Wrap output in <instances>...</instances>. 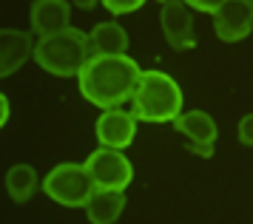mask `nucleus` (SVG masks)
<instances>
[{
  "mask_svg": "<svg viewBox=\"0 0 253 224\" xmlns=\"http://www.w3.org/2000/svg\"><path fill=\"white\" fill-rule=\"evenodd\" d=\"M94 190L97 187L85 165H74V162H63L57 168H51L43 179V193L63 207H85Z\"/></svg>",
  "mask_w": 253,
  "mask_h": 224,
  "instance_id": "4",
  "label": "nucleus"
},
{
  "mask_svg": "<svg viewBox=\"0 0 253 224\" xmlns=\"http://www.w3.org/2000/svg\"><path fill=\"white\" fill-rule=\"evenodd\" d=\"M35 40L29 32L20 29H3L0 32V77H12L20 71L29 57H35Z\"/></svg>",
  "mask_w": 253,
  "mask_h": 224,
  "instance_id": "10",
  "label": "nucleus"
},
{
  "mask_svg": "<svg viewBox=\"0 0 253 224\" xmlns=\"http://www.w3.org/2000/svg\"><path fill=\"white\" fill-rule=\"evenodd\" d=\"M29 20H32V32L40 37L66 32L71 29V3L69 0H35Z\"/></svg>",
  "mask_w": 253,
  "mask_h": 224,
  "instance_id": "9",
  "label": "nucleus"
},
{
  "mask_svg": "<svg viewBox=\"0 0 253 224\" xmlns=\"http://www.w3.org/2000/svg\"><path fill=\"white\" fill-rule=\"evenodd\" d=\"M103 6L111 14H131V11H137L145 6V0H103Z\"/></svg>",
  "mask_w": 253,
  "mask_h": 224,
  "instance_id": "15",
  "label": "nucleus"
},
{
  "mask_svg": "<svg viewBox=\"0 0 253 224\" xmlns=\"http://www.w3.org/2000/svg\"><path fill=\"white\" fill-rule=\"evenodd\" d=\"M139 77H142V68L137 66V60H131L128 54H117L91 57L80 71L77 82L85 100L108 111V108H120L123 102L134 97Z\"/></svg>",
  "mask_w": 253,
  "mask_h": 224,
  "instance_id": "1",
  "label": "nucleus"
},
{
  "mask_svg": "<svg viewBox=\"0 0 253 224\" xmlns=\"http://www.w3.org/2000/svg\"><path fill=\"white\" fill-rule=\"evenodd\" d=\"M88 43H91V57H117V54H126L128 34L120 23L105 20V23H97L88 32Z\"/></svg>",
  "mask_w": 253,
  "mask_h": 224,
  "instance_id": "12",
  "label": "nucleus"
},
{
  "mask_svg": "<svg viewBox=\"0 0 253 224\" xmlns=\"http://www.w3.org/2000/svg\"><path fill=\"white\" fill-rule=\"evenodd\" d=\"M239 142L253 148V113H245L239 119Z\"/></svg>",
  "mask_w": 253,
  "mask_h": 224,
  "instance_id": "17",
  "label": "nucleus"
},
{
  "mask_svg": "<svg viewBox=\"0 0 253 224\" xmlns=\"http://www.w3.org/2000/svg\"><path fill=\"white\" fill-rule=\"evenodd\" d=\"M71 3H74L77 9H83V11H91L94 6H97V3H103V0H71Z\"/></svg>",
  "mask_w": 253,
  "mask_h": 224,
  "instance_id": "19",
  "label": "nucleus"
},
{
  "mask_svg": "<svg viewBox=\"0 0 253 224\" xmlns=\"http://www.w3.org/2000/svg\"><path fill=\"white\" fill-rule=\"evenodd\" d=\"M85 170H88L97 190H126L134 179V168L126 159V153L105 145H100L97 150L88 153Z\"/></svg>",
  "mask_w": 253,
  "mask_h": 224,
  "instance_id": "5",
  "label": "nucleus"
},
{
  "mask_svg": "<svg viewBox=\"0 0 253 224\" xmlns=\"http://www.w3.org/2000/svg\"><path fill=\"white\" fill-rule=\"evenodd\" d=\"M228 0H185V6H191L196 11H205V14H216Z\"/></svg>",
  "mask_w": 253,
  "mask_h": 224,
  "instance_id": "16",
  "label": "nucleus"
},
{
  "mask_svg": "<svg viewBox=\"0 0 253 224\" xmlns=\"http://www.w3.org/2000/svg\"><path fill=\"white\" fill-rule=\"evenodd\" d=\"M137 116L134 111H123V108H108L100 113V119L94 125L100 145L105 148H117V150H126L134 136H137Z\"/></svg>",
  "mask_w": 253,
  "mask_h": 224,
  "instance_id": "6",
  "label": "nucleus"
},
{
  "mask_svg": "<svg viewBox=\"0 0 253 224\" xmlns=\"http://www.w3.org/2000/svg\"><path fill=\"white\" fill-rule=\"evenodd\" d=\"M171 125L176 134L188 139V145H216V134H219L216 122L211 119V113L199 111V108L196 111H182Z\"/></svg>",
  "mask_w": 253,
  "mask_h": 224,
  "instance_id": "11",
  "label": "nucleus"
},
{
  "mask_svg": "<svg viewBox=\"0 0 253 224\" xmlns=\"http://www.w3.org/2000/svg\"><path fill=\"white\" fill-rule=\"evenodd\" d=\"M251 14H253V0H251Z\"/></svg>",
  "mask_w": 253,
  "mask_h": 224,
  "instance_id": "22",
  "label": "nucleus"
},
{
  "mask_svg": "<svg viewBox=\"0 0 253 224\" xmlns=\"http://www.w3.org/2000/svg\"><path fill=\"white\" fill-rule=\"evenodd\" d=\"M131 111L139 122H173L182 113V88L162 71H142L131 97Z\"/></svg>",
  "mask_w": 253,
  "mask_h": 224,
  "instance_id": "3",
  "label": "nucleus"
},
{
  "mask_svg": "<svg viewBox=\"0 0 253 224\" xmlns=\"http://www.w3.org/2000/svg\"><path fill=\"white\" fill-rule=\"evenodd\" d=\"M157 3H160V6H168V3H173V0H157Z\"/></svg>",
  "mask_w": 253,
  "mask_h": 224,
  "instance_id": "21",
  "label": "nucleus"
},
{
  "mask_svg": "<svg viewBox=\"0 0 253 224\" xmlns=\"http://www.w3.org/2000/svg\"><path fill=\"white\" fill-rule=\"evenodd\" d=\"M88 60H91L88 34L74 29V26L66 32L40 37L35 45V63L54 77H80V71L85 68Z\"/></svg>",
  "mask_w": 253,
  "mask_h": 224,
  "instance_id": "2",
  "label": "nucleus"
},
{
  "mask_svg": "<svg viewBox=\"0 0 253 224\" xmlns=\"http://www.w3.org/2000/svg\"><path fill=\"white\" fill-rule=\"evenodd\" d=\"M126 210V190H94L85 204V216L91 224H114Z\"/></svg>",
  "mask_w": 253,
  "mask_h": 224,
  "instance_id": "13",
  "label": "nucleus"
},
{
  "mask_svg": "<svg viewBox=\"0 0 253 224\" xmlns=\"http://www.w3.org/2000/svg\"><path fill=\"white\" fill-rule=\"evenodd\" d=\"M37 187H43V182H40V176H37V170L32 165L9 168V173H6V193H9L12 202L26 204L37 193Z\"/></svg>",
  "mask_w": 253,
  "mask_h": 224,
  "instance_id": "14",
  "label": "nucleus"
},
{
  "mask_svg": "<svg viewBox=\"0 0 253 224\" xmlns=\"http://www.w3.org/2000/svg\"><path fill=\"white\" fill-rule=\"evenodd\" d=\"M160 26L162 34L173 51H185L196 45V34H194V17L185 6V0H173L168 6L160 9Z\"/></svg>",
  "mask_w": 253,
  "mask_h": 224,
  "instance_id": "7",
  "label": "nucleus"
},
{
  "mask_svg": "<svg viewBox=\"0 0 253 224\" xmlns=\"http://www.w3.org/2000/svg\"><path fill=\"white\" fill-rule=\"evenodd\" d=\"M0 108H3V113H0V125L9 122V100L6 97H0Z\"/></svg>",
  "mask_w": 253,
  "mask_h": 224,
  "instance_id": "20",
  "label": "nucleus"
},
{
  "mask_svg": "<svg viewBox=\"0 0 253 224\" xmlns=\"http://www.w3.org/2000/svg\"><path fill=\"white\" fill-rule=\"evenodd\" d=\"M188 148H191V153H196V156L213 159V145H188Z\"/></svg>",
  "mask_w": 253,
  "mask_h": 224,
  "instance_id": "18",
  "label": "nucleus"
},
{
  "mask_svg": "<svg viewBox=\"0 0 253 224\" xmlns=\"http://www.w3.org/2000/svg\"><path fill=\"white\" fill-rule=\"evenodd\" d=\"M253 29L251 0H228L213 14V32L222 43H239Z\"/></svg>",
  "mask_w": 253,
  "mask_h": 224,
  "instance_id": "8",
  "label": "nucleus"
}]
</instances>
